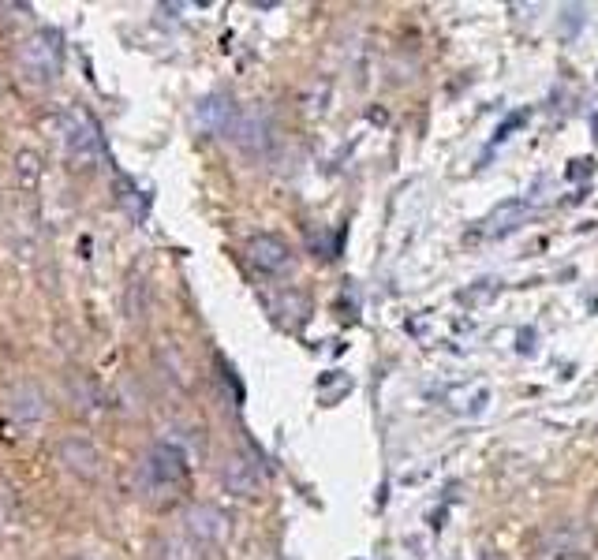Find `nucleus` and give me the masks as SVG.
Returning a JSON list of instances; mask_svg holds the SVG:
<instances>
[{
    "label": "nucleus",
    "instance_id": "f257e3e1",
    "mask_svg": "<svg viewBox=\"0 0 598 560\" xmlns=\"http://www.w3.org/2000/svg\"><path fill=\"white\" fill-rule=\"evenodd\" d=\"M139 486L154 504H172L187 490V452L184 448L157 441L146 448L143 463H139Z\"/></svg>",
    "mask_w": 598,
    "mask_h": 560
},
{
    "label": "nucleus",
    "instance_id": "7ed1b4c3",
    "mask_svg": "<svg viewBox=\"0 0 598 560\" xmlns=\"http://www.w3.org/2000/svg\"><path fill=\"white\" fill-rule=\"evenodd\" d=\"M64 157H68L75 168L98 165V157H101L98 124L79 109H72L68 116H64Z\"/></svg>",
    "mask_w": 598,
    "mask_h": 560
},
{
    "label": "nucleus",
    "instance_id": "2eb2a0df",
    "mask_svg": "<svg viewBox=\"0 0 598 560\" xmlns=\"http://www.w3.org/2000/svg\"><path fill=\"white\" fill-rule=\"evenodd\" d=\"M479 560H505V557H501L498 549H483V557H479Z\"/></svg>",
    "mask_w": 598,
    "mask_h": 560
},
{
    "label": "nucleus",
    "instance_id": "9b49d317",
    "mask_svg": "<svg viewBox=\"0 0 598 560\" xmlns=\"http://www.w3.org/2000/svg\"><path fill=\"white\" fill-rule=\"evenodd\" d=\"M524 217H527L524 202H501L498 210L483 221V236H505V232H513L516 224H524Z\"/></svg>",
    "mask_w": 598,
    "mask_h": 560
},
{
    "label": "nucleus",
    "instance_id": "f8f14e48",
    "mask_svg": "<svg viewBox=\"0 0 598 560\" xmlns=\"http://www.w3.org/2000/svg\"><path fill=\"white\" fill-rule=\"evenodd\" d=\"M60 456L68 463V471H75V475H83V478H94L101 471L98 452L90 445H83V441H68V445L60 448Z\"/></svg>",
    "mask_w": 598,
    "mask_h": 560
},
{
    "label": "nucleus",
    "instance_id": "9d476101",
    "mask_svg": "<svg viewBox=\"0 0 598 560\" xmlns=\"http://www.w3.org/2000/svg\"><path fill=\"white\" fill-rule=\"evenodd\" d=\"M8 411H12L23 426H34V422L45 419V396L34 389V385H19V389H12V396H8Z\"/></svg>",
    "mask_w": 598,
    "mask_h": 560
},
{
    "label": "nucleus",
    "instance_id": "1a4fd4ad",
    "mask_svg": "<svg viewBox=\"0 0 598 560\" xmlns=\"http://www.w3.org/2000/svg\"><path fill=\"white\" fill-rule=\"evenodd\" d=\"M236 116H240V109H236L225 94H214V98H206L199 105V124L206 127L210 135H232Z\"/></svg>",
    "mask_w": 598,
    "mask_h": 560
},
{
    "label": "nucleus",
    "instance_id": "4468645a",
    "mask_svg": "<svg viewBox=\"0 0 598 560\" xmlns=\"http://www.w3.org/2000/svg\"><path fill=\"white\" fill-rule=\"evenodd\" d=\"M161 560H199V553H195V546H191L187 538H169Z\"/></svg>",
    "mask_w": 598,
    "mask_h": 560
},
{
    "label": "nucleus",
    "instance_id": "423d86ee",
    "mask_svg": "<svg viewBox=\"0 0 598 560\" xmlns=\"http://www.w3.org/2000/svg\"><path fill=\"white\" fill-rule=\"evenodd\" d=\"M187 534H191V542H199V546H225L228 538V516L214 504H195L191 512H187Z\"/></svg>",
    "mask_w": 598,
    "mask_h": 560
},
{
    "label": "nucleus",
    "instance_id": "ddd939ff",
    "mask_svg": "<svg viewBox=\"0 0 598 560\" xmlns=\"http://www.w3.org/2000/svg\"><path fill=\"white\" fill-rule=\"evenodd\" d=\"M19 165H15V172H19V180H23V187L27 191H34L38 183H42V157L34 154V150H23V154L15 157Z\"/></svg>",
    "mask_w": 598,
    "mask_h": 560
},
{
    "label": "nucleus",
    "instance_id": "0eeeda50",
    "mask_svg": "<svg viewBox=\"0 0 598 560\" xmlns=\"http://www.w3.org/2000/svg\"><path fill=\"white\" fill-rule=\"evenodd\" d=\"M228 139H236L247 150V154H262V150H270L273 142V124L266 112L258 109H247L236 116V127H232V135Z\"/></svg>",
    "mask_w": 598,
    "mask_h": 560
},
{
    "label": "nucleus",
    "instance_id": "39448f33",
    "mask_svg": "<svg viewBox=\"0 0 598 560\" xmlns=\"http://www.w3.org/2000/svg\"><path fill=\"white\" fill-rule=\"evenodd\" d=\"M221 482H225L228 493H236V497H258L262 486H266V475H262V467H258L255 456H228L225 471H221Z\"/></svg>",
    "mask_w": 598,
    "mask_h": 560
},
{
    "label": "nucleus",
    "instance_id": "6e6552de",
    "mask_svg": "<svg viewBox=\"0 0 598 560\" xmlns=\"http://www.w3.org/2000/svg\"><path fill=\"white\" fill-rule=\"evenodd\" d=\"M247 262L262 273H285L292 266V251H288L285 239L277 236H255L247 243Z\"/></svg>",
    "mask_w": 598,
    "mask_h": 560
},
{
    "label": "nucleus",
    "instance_id": "20e7f679",
    "mask_svg": "<svg viewBox=\"0 0 598 560\" xmlns=\"http://www.w3.org/2000/svg\"><path fill=\"white\" fill-rule=\"evenodd\" d=\"M591 557V538L580 527H550L535 542V560H587Z\"/></svg>",
    "mask_w": 598,
    "mask_h": 560
},
{
    "label": "nucleus",
    "instance_id": "f03ea898",
    "mask_svg": "<svg viewBox=\"0 0 598 560\" xmlns=\"http://www.w3.org/2000/svg\"><path fill=\"white\" fill-rule=\"evenodd\" d=\"M64 71V42L57 30H38L30 34L23 49H19V75L30 86H49L57 83V75Z\"/></svg>",
    "mask_w": 598,
    "mask_h": 560
}]
</instances>
